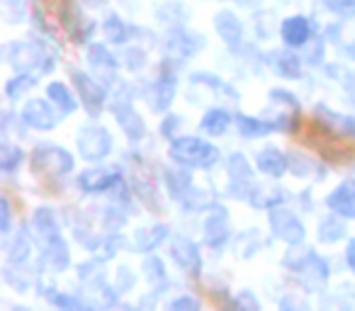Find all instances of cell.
I'll return each mask as SVG.
<instances>
[{"label":"cell","mask_w":355,"mask_h":311,"mask_svg":"<svg viewBox=\"0 0 355 311\" xmlns=\"http://www.w3.org/2000/svg\"><path fill=\"white\" fill-rule=\"evenodd\" d=\"M171 156L178 163L188 166V168H209V166L217 163L219 151L212 143L202 141V139L183 136L171 146Z\"/></svg>","instance_id":"6da1fadb"},{"label":"cell","mask_w":355,"mask_h":311,"mask_svg":"<svg viewBox=\"0 0 355 311\" xmlns=\"http://www.w3.org/2000/svg\"><path fill=\"white\" fill-rule=\"evenodd\" d=\"M32 168L37 173L44 175H66L73 170V156H71L66 148L59 146H42L35 151V159H32Z\"/></svg>","instance_id":"7a4b0ae2"},{"label":"cell","mask_w":355,"mask_h":311,"mask_svg":"<svg viewBox=\"0 0 355 311\" xmlns=\"http://www.w3.org/2000/svg\"><path fill=\"white\" fill-rule=\"evenodd\" d=\"M78 153L85 161H100L110 153V146H112V139H110V132L98 124H88L78 132Z\"/></svg>","instance_id":"3957f363"},{"label":"cell","mask_w":355,"mask_h":311,"mask_svg":"<svg viewBox=\"0 0 355 311\" xmlns=\"http://www.w3.org/2000/svg\"><path fill=\"white\" fill-rule=\"evenodd\" d=\"M73 83H76V90H78L80 103L88 109V114L90 117H98L105 105V90L98 85V80H93L88 73H80V71L73 73Z\"/></svg>","instance_id":"277c9868"},{"label":"cell","mask_w":355,"mask_h":311,"mask_svg":"<svg viewBox=\"0 0 355 311\" xmlns=\"http://www.w3.org/2000/svg\"><path fill=\"white\" fill-rule=\"evenodd\" d=\"M22 119H25L27 127L32 129H54L56 122L61 119V112H56L46 100H30L22 109Z\"/></svg>","instance_id":"5b68a950"},{"label":"cell","mask_w":355,"mask_h":311,"mask_svg":"<svg viewBox=\"0 0 355 311\" xmlns=\"http://www.w3.org/2000/svg\"><path fill=\"white\" fill-rule=\"evenodd\" d=\"M270 226H272V231L287 243H302V238H304V226H302V222L295 214L285 212V209H272Z\"/></svg>","instance_id":"8992f818"},{"label":"cell","mask_w":355,"mask_h":311,"mask_svg":"<svg viewBox=\"0 0 355 311\" xmlns=\"http://www.w3.org/2000/svg\"><path fill=\"white\" fill-rule=\"evenodd\" d=\"M326 204H329L331 212L340 214V217H345V219H355V180H348V183L338 185V188L326 197Z\"/></svg>","instance_id":"52a82bcc"},{"label":"cell","mask_w":355,"mask_h":311,"mask_svg":"<svg viewBox=\"0 0 355 311\" xmlns=\"http://www.w3.org/2000/svg\"><path fill=\"white\" fill-rule=\"evenodd\" d=\"M173 260L183 267L185 272H190V275H198L200 253H198V246H195L193 241H188V238H183V236L175 238V243H173Z\"/></svg>","instance_id":"ba28073f"},{"label":"cell","mask_w":355,"mask_h":311,"mask_svg":"<svg viewBox=\"0 0 355 311\" xmlns=\"http://www.w3.org/2000/svg\"><path fill=\"white\" fill-rule=\"evenodd\" d=\"M88 61H90V69L95 71V75H98V78L107 80V83L114 78V71H117V59H114V56L110 54L103 44L90 46Z\"/></svg>","instance_id":"9c48e42d"},{"label":"cell","mask_w":355,"mask_h":311,"mask_svg":"<svg viewBox=\"0 0 355 311\" xmlns=\"http://www.w3.org/2000/svg\"><path fill=\"white\" fill-rule=\"evenodd\" d=\"M311 35V22L302 15L287 17L282 22V39H285L287 46H302Z\"/></svg>","instance_id":"30bf717a"},{"label":"cell","mask_w":355,"mask_h":311,"mask_svg":"<svg viewBox=\"0 0 355 311\" xmlns=\"http://www.w3.org/2000/svg\"><path fill=\"white\" fill-rule=\"evenodd\" d=\"M114 117H117L119 127H122L124 132L129 134V139H141L144 132H146V127H144L141 117H139V114L134 112V107L129 103L114 105Z\"/></svg>","instance_id":"8fae6325"},{"label":"cell","mask_w":355,"mask_h":311,"mask_svg":"<svg viewBox=\"0 0 355 311\" xmlns=\"http://www.w3.org/2000/svg\"><path fill=\"white\" fill-rule=\"evenodd\" d=\"M117 175H112L110 170H85L83 175L78 178V185L80 190H85V193H103V190L112 188L114 183H117Z\"/></svg>","instance_id":"7c38bea8"},{"label":"cell","mask_w":355,"mask_h":311,"mask_svg":"<svg viewBox=\"0 0 355 311\" xmlns=\"http://www.w3.org/2000/svg\"><path fill=\"white\" fill-rule=\"evenodd\" d=\"M15 51H17V56L12 59V64H15V69H20V71H27V69H35V71H46L49 66H42V61H44V54H42V49L40 46H35V44H17L15 46Z\"/></svg>","instance_id":"4fadbf2b"},{"label":"cell","mask_w":355,"mask_h":311,"mask_svg":"<svg viewBox=\"0 0 355 311\" xmlns=\"http://www.w3.org/2000/svg\"><path fill=\"white\" fill-rule=\"evenodd\" d=\"M258 168L263 170L266 175H272V178H280L282 173L287 170V159L282 156L277 148H263L261 153H258V159H256Z\"/></svg>","instance_id":"5bb4252c"},{"label":"cell","mask_w":355,"mask_h":311,"mask_svg":"<svg viewBox=\"0 0 355 311\" xmlns=\"http://www.w3.org/2000/svg\"><path fill=\"white\" fill-rule=\"evenodd\" d=\"M214 27H217L219 37H222L224 42H229V44H236L243 35V27H241V22H239V17L229 10H222L214 17Z\"/></svg>","instance_id":"9a60e30c"},{"label":"cell","mask_w":355,"mask_h":311,"mask_svg":"<svg viewBox=\"0 0 355 311\" xmlns=\"http://www.w3.org/2000/svg\"><path fill=\"white\" fill-rule=\"evenodd\" d=\"M227 236H229L227 209L217 207L212 212V217L207 219V243H209V246H219L222 241H227Z\"/></svg>","instance_id":"2e32d148"},{"label":"cell","mask_w":355,"mask_h":311,"mask_svg":"<svg viewBox=\"0 0 355 311\" xmlns=\"http://www.w3.org/2000/svg\"><path fill=\"white\" fill-rule=\"evenodd\" d=\"M270 66L282 78H300V73H302L300 59H297L295 54H290V51H275V54L270 56Z\"/></svg>","instance_id":"e0dca14e"},{"label":"cell","mask_w":355,"mask_h":311,"mask_svg":"<svg viewBox=\"0 0 355 311\" xmlns=\"http://www.w3.org/2000/svg\"><path fill=\"white\" fill-rule=\"evenodd\" d=\"M44 265H49L51 270H64L69 265V251H66V243L59 236L46 241L44 248Z\"/></svg>","instance_id":"ac0fdd59"},{"label":"cell","mask_w":355,"mask_h":311,"mask_svg":"<svg viewBox=\"0 0 355 311\" xmlns=\"http://www.w3.org/2000/svg\"><path fill=\"white\" fill-rule=\"evenodd\" d=\"M173 95H175V80L171 75H163V78L156 80L153 85V100H151V107L153 109H166L171 105Z\"/></svg>","instance_id":"d6986e66"},{"label":"cell","mask_w":355,"mask_h":311,"mask_svg":"<svg viewBox=\"0 0 355 311\" xmlns=\"http://www.w3.org/2000/svg\"><path fill=\"white\" fill-rule=\"evenodd\" d=\"M236 127L241 132V136L253 139V136H266L270 129H275L272 124L263 122L258 117H246V114H236Z\"/></svg>","instance_id":"ffe728a7"},{"label":"cell","mask_w":355,"mask_h":311,"mask_svg":"<svg viewBox=\"0 0 355 311\" xmlns=\"http://www.w3.org/2000/svg\"><path fill=\"white\" fill-rule=\"evenodd\" d=\"M232 124V117L224 109H209L202 117V132L212 134V136H222L227 132V127Z\"/></svg>","instance_id":"44dd1931"},{"label":"cell","mask_w":355,"mask_h":311,"mask_svg":"<svg viewBox=\"0 0 355 311\" xmlns=\"http://www.w3.org/2000/svg\"><path fill=\"white\" fill-rule=\"evenodd\" d=\"M46 93H49V98L54 100V105L59 107L61 114H71L76 109V98L66 90L64 83H51L49 88H46Z\"/></svg>","instance_id":"7402d4cb"},{"label":"cell","mask_w":355,"mask_h":311,"mask_svg":"<svg viewBox=\"0 0 355 311\" xmlns=\"http://www.w3.org/2000/svg\"><path fill=\"white\" fill-rule=\"evenodd\" d=\"M35 226H37V233H40L42 238H46V241H51V238L59 236V231H56L54 214H51L49 209H40V212H37Z\"/></svg>","instance_id":"603a6c76"},{"label":"cell","mask_w":355,"mask_h":311,"mask_svg":"<svg viewBox=\"0 0 355 311\" xmlns=\"http://www.w3.org/2000/svg\"><path fill=\"white\" fill-rule=\"evenodd\" d=\"M343 233H345V226L338 222V219H334V217L324 219V224L319 226V238H321L324 243H336V241H340V238H343Z\"/></svg>","instance_id":"cb8c5ba5"},{"label":"cell","mask_w":355,"mask_h":311,"mask_svg":"<svg viewBox=\"0 0 355 311\" xmlns=\"http://www.w3.org/2000/svg\"><path fill=\"white\" fill-rule=\"evenodd\" d=\"M319 112H324L326 114V124L329 127H334L336 132H340V134H355V124H353V119L350 117H343V114H336V112H329L326 107H316Z\"/></svg>","instance_id":"d4e9b609"},{"label":"cell","mask_w":355,"mask_h":311,"mask_svg":"<svg viewBox=\"0 0 355 311\" xmlns=\"http://www.w3.org/2000/svg\"><path fill=\"white\" fill-rule=\"evenodd\" d=\"M103 32L110 42H124L127 39V27H124V22L119 20L117 15H110L107 20H105Z\"/></svg>","instance_id":"484cf974"},{"label":"cell","mask_w":355,"mask_h":311,"mask_svg":"<svg viewBox=\"0 0 355 311\" xmlns=\"http://www.w3.org/2000/svg\"><path fill=\"white\" fill-rule=\"evenodd\" d=\"M166 231H168L166 226H156V229H151V231L139 233L137 248H139V251H151L153 246H158V243L166 238Z\"/></svg>","instance_id":"4316f807"},{"label":"cell","mask_w":355,"mask_h":311,"mask_svg":"<svg viewBox=\"0 0 355 311\" xmlns=\"http://www.w3.org/2000/svg\"><path fill=\"white\" fill-rule=\"evenodd\" d=\"M0 153H3V156H0V168L6 170V173H12V170H15V166H20V161H22V151L20 148H15V146H3L0 148Z\"/></svg>","instance_id":"83f0119b"},{"label":"cell","mask_w":355,"mask_h":311,"mask_svg":"<svg viewBox=\"0 0 355 311\" xmlns=\"http://www.w3.org/2000/svg\"><path fill=\"white\" fill-rule=\"evenodd\" d=\"M326 8L340 17H355V0H324Z\"/></svg>","instance_id":"f1b7e54d"},{"label":"cell","mask_w":355,"mask_h":311,"mask_svg":"<svg viewBox=\"0 0 355 311\" xmlns=\"http://www.w3.org/2000/svg\"><path fill=\"white\" fill-rule=\"evenodd\" d=\"M32 85H35V78H32V75H20V78H12L10 83H8V95L15 100L17 95H22L25 90H30Z\"/></svg>","instance_id":"f546056e"},{"label":"cell","mask_w":355,"mask_h":311,"mask_svg":"<svg viewBox=\"0 0 355 311\" xmlns=\"http://www.w3.org/2000/svg\"><path fill=\"white\" fill-rule=\"evenodd\" d=\"M168 185H171V190L175 195H180L185 188H190V175L188 173H183V170H168Z\"/></svg>","instance_id":"4dcf8cb0"},{"label":"cell","mask_w":355,"mask_h":311,"mask_svg":"<svg viewBox=\"0 0 355 311\" xmlns=\"http://www.w3.org/2000/svg\"><path fill=\"white\" fill-rule=\"evenodd\" d=\"M229 168H232V178H236V180H246L248 175H251V168H248V163L243 161L241 153L234 156L232 163H229Z\"/></svg>","instance_id":"1f68e13d"},{"label":"cell","mask_w":355,"mask_h":311,"mask_svg":"<svg viewBox=\"0 0 355 311\" xmlns=\"http://www.w3.org/2000/svg\"><path fill=\"white\" fill-rule=\"evenodd\" d=\"M27 251H30V246H27V238H25V236L17 238V241L10 246V260H15V263L25 260V258H27Z\"/></svg>","instance_id":"d6a6232c"},{"label":"cell","mask_w":355,"mask_h":311,"mask_svg":"<svg viewBox=\"0 0 355 311\" xmlns=\"http://www.w3.org/2000/svg\"><path fill=\"white\" fill-rule=\"evenodd\" d=\"M200 301L193 299V296H183V299H175L171 304V309H198Z\"/></svg>","instance_id":"836d02e7"},{"label":"cell","mask_w":355,"mask_h":311,"mask_svg":"<svg viewBox=\"0 0 355 311\" xmlns=\"http://www.w3.org/2000/svg\"><path fill=\"white\" fill-rule=\"evenodd\" d=\"M345 260H348L350 270L355 272V238H350V243H348V251H345Z\"/></svg>","instance_id":"e575fe53"},{"label":"cell","mask_w":355,"mask_h":311,"mask_svg":"<svg viewBox=\"0 0 355 311\" xmlns=\"http://www.w3.org/2000/svg\"><path fill=\"white\" fill-rule=\"evenodd\" d=\"M8 226H10V204H8V199H3V231H8Z\"/></svg>","instance_id":"d590c367"},{"label":"cell","mask_w":355,"mask_h":311,"mask_svg":"<svg viewBox=\"0 0 355 311\" xmlns=\"http://www.w3.org/2000/svg\"><path fill=\"white\" fill-rule=\"evenodd\" d=\"M236 301H239V304H248L251 309H258V301H256V299H246V294H241Z\"/></svg>","instance_id":"8d00e7d4"},{"label":"cell","mask_w":355,"mask_h":311,"mask_svg":"<svg viewBox=\"0 0 355 311\" xmlns=\"http://www.w3.org/2000/svg\"><path fill=\"white\" fill-rule=\"evenodd\" d=\"M85 3H88V6H100L103 0H85Z\"/></svg>","instance_id":"74e56055"}]
</instances>
